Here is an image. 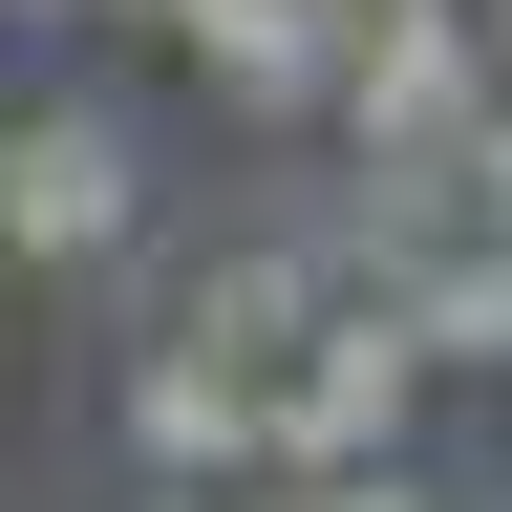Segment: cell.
Returning <instances> with one entry per match:
<instances>
[{"mask_svg": "<svg viewBox=\"0 0 512 512\" xmlns=\"http://www.w3.org/2000/svg\"><path fill=\"white\" fill-rule=\"evenodd\" d=\"M406 406H427L406 299H384V278H342V320H320L278 384H256V448H278V470H384V448H406Z\"/></svg>", "mask_w": 512, "mask_h": 512, "instance_id": "1", "label": "cell"}, {"mask_svg": "<svg viewBox=\"0 0 512 512\" xmlns=\"http://www.w3.org/2000/svg\"><path fill=\"white\" fill-rule=\"evenodd\" d=\"M128 214H150V171H128V128L64 86L0 128V256H43V278H86V256H128Z\"/></svg>", "mask_w": 512, "mask_h": 512, "instance_id": "2", "label": "cell"}, {"mask_svg": "<svg viewBox=\"0 0 512 512\" xmlns=\"http://www.w3.org/2000/svg\"><path fill=\"white\" fill-rule=\"evenodd\" d=\"M491 107V0H342V128L363 150H448Z\"/></svg>", "mask_w": 512, "mask_h": 512, "instance_id": "3", "label": "cell"}, {"mask_svg": "<svg viewBox=\"0 0 512 512\" xmlns=\"http://www.w3.org/2000/svg\"><path fill=\"white\" fill-rule=\"evenodd\" d=\"M171 43L235 128H342V0H192Z\"/></svg>", "mask_w": 512, "mask_h": 512, "instance_id": "4", "label": "cell"}, {"mask_svg": "<svg viewBox=\"0 0 512 512\" xmlns=\"http://www.w3.org/2000/svg\"><path fill=\"white\" fill-rule=\"evenodd\" d=\"M342 278H363L342 235H256V256H214V278H192V320H171V342H214V363H256V384H278L320 320H342Z\"/></svg>", "mask_w": 512, "mask_h": 512, "instance_id": "5", "label": "cell"}, {"mask_svg": "<svg viewBox=\"0 0 512 512\" xmlns=\"http://www.w3.org/2000/svg\"><path fill=\"white\" fill-rule=\"evenodd\" d=\"M128 470L256 491V470H278V448H256V363H214V342H150V363H128Z\"/></svg>", "mask_w": 512, "mask_h": 512, "instance_id": "6", "label": "cell"}, {"mask_svg": "<svg viewBox=\"0 0 512 512\" xmlns=\"http://www.w3.org/2000/svg\"><path fill=\"white\" fill-rule=\"evenodd\" d=\"M384 299H406V342H427L448 384H491V363H512V235H491V214L406 235V256H384Z\"/></svg>", "mask_w": 512, "mask_h": 512, "instance_id": "7", "label": "cell"}, {"mask_svg": "<svg viewBox=\"0 0 512 512\" xmlns=\"http://www.w3.org/2000/svg\"><path fill=\"white\" fill-rule=\"evenodd\" d=\"M235 512H427V470H406V448H384V470H256Z\"/></svg>", "mask_w": 512, "mask_h": 512, "instance_id": "8", "label": "cell"}, {"mask_svg": "<svg viewBox=\"0 0 512 512\" xmlns=\"http://www.w3.org/2000/svg\"><path fill=\"white\" fill-rule=\"evenodd\" d=\"M448 171H470V214H491V235H512V86H491V107H470V128H448Z\"/></svg>", "mask_w": 512, "mask_h": 512, "instance_id": "9", "label": "cell"}, {"mask_svg": "<svg viewBox=\"0 0 512 512\" xmlns=\"http://www.w3.org/2000/svg\"><path fill=\"white\" fill-rule=\"evenodd\" d=\"M86 22H150V43H171V22H192V0H86Z\"/></svg>", "mask_w": 512, "mask_h": 512, "instance_id": "10", "label": "cell"}, {"mask_svg": "<svg viewBox=\"0 0 512 512\" xmlns=\"http://www.w3.org/2000/svg\"><path fill=\"white\" fill-rule=\"evenodd\" d=\"M150 512H235V491H192V470H150Z\"/></svg>", "mask_w": 512, "mask_h": 512, "instance_id": "11", "label": "cell"}, {"mask_svg": "<svg viewBox=\"0 0 512 512\" xmlns=\"http://www.w3.org/2000/svg\"><path fill=\"white\" fill-rule=\"evenodd\" d=\"M0 22H86V0H0Z\"/></svg>", "mask_w": 512, "mask_h": 512, "instance_id": "12", "label": "cell"}, {"mask_svg": "<svg viewBox=\"0 0 512 512\" xmlns=\"http://www.w3.org/2000/svg\"><path fill=\"white\" fill-rule=\"evenodd\" d=\"M491 86H512V0H491Z\"/></svg>", "mask_w": 512, "mask_h": 512, "instance_id": "13", "label": "cell"}, {"mask_svg": "<svg viewBox=\"0 0 512 512\" xmlns=\"http://www.w3.org/2000/svg\"><path fill=\"white\" fill-rule=\"evenodd\" d=\"M470 512H512V491H470Z\"/></svg>", "mask_w": 512, "mask_h": 512, "instance_id": "14", "label": "cell"}]
</instances>
